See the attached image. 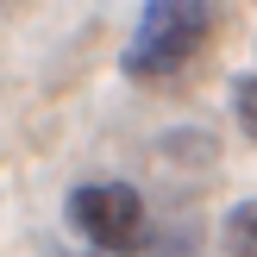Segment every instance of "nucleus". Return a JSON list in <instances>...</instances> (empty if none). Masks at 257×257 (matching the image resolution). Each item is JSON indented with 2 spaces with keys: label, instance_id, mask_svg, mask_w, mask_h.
<instances>
[{
  "label": "nucleus",
  "instance_id": "nucleus-1",
  "mask_svg": "<svg viewBox=\"0 0 257 257\" xmlns=\"http://www.w3.org/2000/svg\"><path fill=\"white\" fill-rule=\"evenodd\" d=\"M207 32H213V7H201V0H157V7H145L132 44H125V75L151 82V75L182 69L207 44Z\"/></svg>",
  "mask_w": 257,
  "mask_h": 257
},
{
  "label": "nucleus",
  "instance_id": "nucleus-2",
  "mask_svg": "<svg viewBox=\"0 0 257 257\" xmlns=\"http://www.w3.org/2000/svg\"><path fill=\"white\" fill-rule=\"evenodd\" d=\"M69 226L88 238L94 251H138L151 238V213H145V195L125 182H82L69 188Z\"/></svg>",
  "mask_w": 257,
  "mask_h": 257
},
{
  "label": "nucleus",
  "instance_id": "nucleus-3",
  "mask_svg": "<svg viewBox=\"0 0 257 257\" xmlns=\"http://www.w3.org/2000/svg\"><path fill=\"white\" fill-rule=\"evenodd\" d=\"M220 238H226V251H232V257H257V201H238V207L226 213Z\"/></svg>",
  "mask_w": 257,
  "mask_h": 257
},
{
  "label": "nucleus",
  "instance_id": "nucleus-4",
  "mask_svg": "<svg viewBox=\"0 0 257 257\" xmlns=\"http://www.w3.org/2000/svg\"><path fill=\"white\" fill-rule=\"evenodd\" d=\"M232 113H238V132L257 138V75H238L232 82Z\"/></svg>",
  "mask_w": 257,
  "mask_h": 257
}]
</instances>
